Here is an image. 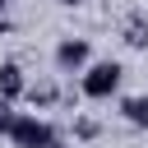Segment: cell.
Instances as JSON below:
<instances>
[{
    "label": "cell",
    "instance_id": "8fae6325",
    "mask_svg": "<svg viewBox=\"0 0 148 148\" xmlns=\"http://www.w3.org/2000/svg\"><path fill=\"white\" fill-rule=\"evenodd\" d=\"M60 9H79V5H88V0H56Z\"/></svg>",
    "mask_w": 148,
    "mask_h": 148
},
{
    "label": "cell",
    "instance_id": "8992f818",
    "mask_svg": "<svg viewBox=\"0 0 148 148\" xmlns=\"http://www.w3.org/2000/svg\"><path fill=\"white\" fill-rule=\"evenodd\" d=\"M23 88H28V74L18 60H0V97L5 102H23Z\"/></svg>",
    "mask_w": 148,
    "mask_h": 148
},
{
    "label": "cell",
    "instance_id": "9c48e42d",
    "mask_svg": "<svg viewBox=\"0 0 148 148\" xmlns=\"http://www.w3.org/2000/svg\"><path fill=\"white\" fill-rule=\"evenodd\" d=\"M14 116H18V111H14V102H5V97H0V134H9Z\"/></svg>",
    "mask_w": 148,
    "mask_h": 148
},
{
    "label": "cell",
    "instance_id": "52a82bcc",
    "mask_svg": "<svg viewBox=\"0 0 148 148\" xmlns=\"http://www.w3.org/2000/svg\"><path fill=\"white\" fill-rule=\"evenodd\" d=\"M120 116L134 125V130H148V92H134V97H120Z\"/></svg>",
    "mask_w": 148,
    "mask_h": 148
},
{
    "label": "cell",
    "instance_id": "277c9868",
    "mask_svg": "<svg viewBox=\"0 0 148 148\" xmlns=\"http://www.w3.org/2000/svg\"><path fill=\"white\" fill-rule=\"evenodd\" d=\"M23 102H28L32 111H51V106L60 102V83H56V79H28Z\"/></svg>",
    "mask_w": 148,
    "mask_h": 148
},
{
    "label": "cell",
    "instance_id": "30bf717a",
    "mask_svg": "<svg viewBox=\"0 0 148 148\" xmlns=\"http://www.w3.org/2000/svg\"><path fill=\"white\" fill-rule=\"evenodd\" d=\"M9 32V0H0V37Z\"/></svg>",
    "mask_w": 148,
    "mask_h": 148
},
{
    "label": "cell",
    "instance_id": "3957f363",
    "mask_svg": "<svg viewBox=\"0 0 148 148\" xmlns=\"http://www.w3.org/2000/svg\"><path fill=\"white\" fill-rule=\"evenodd\" d=\"M88 60H92L88 37H60V42H56V51H51L56 74H83V65H88Z\"/></svg>",
    "mask_w": 148,
    "mask_h": 148
},
{
    "label": "cell",
    "instance_id": "ba28073f",
    "mask_svg": "<svg viewBox=\"0 0 148 148\" xmlns=\"http://www.w3.org/2000/svg\"><path fill=\"white\" fill-rule=\"evenodd\" d=\"M74 139H83V143H92V139H102V125H97L92 116H74Z\"/></svg>",
    "mask_w": 148,
    "mask_h": 148
},
{
    "label": "cell",
    "instance_id": "7a4b0ae2",
    "mask_svg": "<svg viewBox=\"0 0 148 148\" xmlns=\"http://www.w3.org/2000/svg\"><path fill=\"white\" fill-rule=\"evenodd\" d=\"M5 139H9L14 148H69V143L60 139V130H56L46 116H37V111H18Z\"/></svg>",
    "mask_w": 148,
    "mask_h": 148
},
{
    "label": "cell",
    "instance_id": "5b68a950",
    "mask_svg": "<svg viewBox=\"0 0 148 148\" xmlns=\"http://www.w3.org/2000/svg\"><path fill=\"white\" fill-rule=\"evenodd\" d=\"M120 42L130 51H148V9H130L120 23Z\"/></svg>",
    "mask_w": 148,
    "mask_h": 148
},
{
    "label": "cell",
    "instance_id": "6da1fadb",
    "mask_svg": "<svg viewBox=\"0 0 148 148\" xmlns=\"http://www.w3.org/2000/svg\"><path fill=\"white\" fill-rule=\"evenodd\" d=\"M125 83V65L120 60H88L83 74H79V97L88 102H111Z\"/></svg>",
    "mask_w": 148,
    "mask_h": 148
}]
</instances>
